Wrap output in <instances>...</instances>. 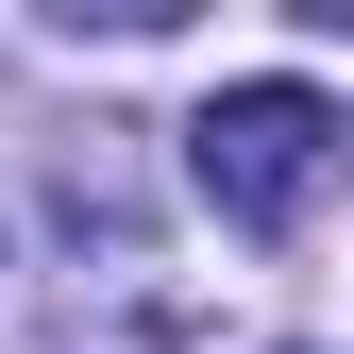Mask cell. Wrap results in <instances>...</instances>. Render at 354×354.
<instances>
[{"mask_svg": "<svg viewBox=\"0 0 354 354\" xmlns=\"http://www.w3.org/2000/svg\"><path fill=\"white\" fill-rule=\"evenodd\" d=\"M321 152H337V102H321V84H219V102L186 118L203 203H219V219H253V236H287V219H304Z\"/></svg>", "mask_w": 354, "mask_h": 354, "instance_id": "cell-1", "label": "cell"}]
</instances>
